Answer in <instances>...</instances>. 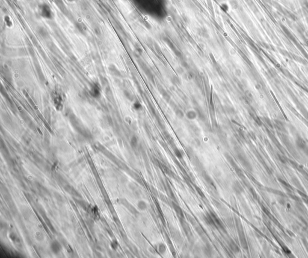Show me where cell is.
<instances>
[{
  "label": "cell",
  "mask_w": 308,
  "mask_h": 258,
  "mask_svg": "<svg viewBox=\"0 0 308 258\" xmlns=\"http://www.w3.org/2000/svg\"><path fill=\"white\" fill-rule=\"evenodd\" d=\"M232 188L233 191L236 194H241L243 191V189L241 187L240 183L237 181H235L232 185Z\"/></svg>",
  "instance_id": "cell-7"
},
{
  "label": "cell",
  "mask_w": 308,
  "mask_h": 258,
  "mask_svg": "<svg viewBox=\"0 0 308 258\" xmlns=\"http://www.w3.org/2000/svg\"><path fill=\"white\" fill-rule=\"evenodd\" d=\"M68 3H75L77 1H78V0H66Z\"/></svg>",
  "instance_id": "cell-16"
},
{
  "label": "cell",
  "mask_w": 308,
  "mask_h": 258,
  "mask_svg": "<svg viewBox=\"0 0 308 258\" xmlns=\"http://www.w3.org/2000/svg\"><path fill=\"white\" fill-rule=\"evenodd\" d=\"M137 139L136 137H133L131 140V145L132 146H136L137 145Z\"/></svg>",
  "instance_id": "cell-15"
},
{
  "label": "cell",
  "mask_w": 308,
  "mask_h": 258,
  "mask_svg": "<svg viewBox=\"0 0 308 258\" xmlns=\"http://www.w3.org/2000/svg\"><path fill=\"white\" fill-rule=\"evenodd\" d=\"M179 219H180L181 224V226H182L183 229L184 231L187 238L189 239V240L190 241H191L192 239H193V233L191 232V229H190L189 224L185 220L184 218H179Z\"/></svg>",
  "instance_id": "cell-2"
},
{
  "label": "cell",
  "mask_w": 308,
  "mask_h": 258,
  "mask_svg": "<svg viewBox=\"0 0 308 258\" xmlns=\"http://www.w3.org/2000/svg\"><path fill=\"white\" fill-rule=\"evenodd\" d=\"M120 200V203L127 208L132 214H134L135 215H138V214H139L138 213V211H137V209L134 206H132L130 202H128L126 199H121Z\"/></svg>",
  "instance_id": "cell-3"
},
{
  "label": "cell",
  "mask_w": 308,
  "mask_h": 258,
  "mask_svg": "<svg viewBox=\"0 0 308 258\" xmlns=\"http://www.w3.org/2000/svg\"><path fill=\"white\" fill-rule=\"evenodd\" d=\"M157 251H158V253L160 255H164L166 253V251H167V248H166V245L163 243H160L158 245V249H157Z\"/></svg>",
  "instance_id": "cell-9"
},
{
  "label": "cell",
  "mask_w": 308,
  "mask_h": 258,
  "mask_svg": "<svg viewBox=\"0 0 308 258\" xmlns=\"http://www.w3.org/2000/svg\"><path fill=\"white\" fill-rule=\"evenodd\" d=\"M196 190H197V191L198 192V194H199V195H200L201 197H205V196L204 195V194H203V191H202L200 188H199V187H196Z\"/></svg>",
  "instance_id": "cell-14"
},
{
  "label": "cell",
  "mask_w": 308,
  "mask_h": 258,
  "mask_svg": "<svg viewBox=\"0 0 308 258\" xmlns=\"http://www.w3.org/2000/svg\"><path fill=\"white\" fill-rule=\"evenodd\" d=\"M37 12L40 18L45 21H52L55 16L53 8L46 2H42L38 5Z\"/></svg>",
  "instance_id": "cell-1"
},
{
  "label": "cell",
  "mask_w": 308,
  "mask_h": 258,
  "mask_svg": "<svg viewBox=\"0 0 308 258\" xmlns=\"http://www.w3.org/2000/svg\"><path fill=\"white\" fill-rule=\"evenodd\" d=\"M203 177L204 179L205 180V181H206V182H207L208 184H209L210 186H211V187H212V186H214V183H213V180L211 179V178H210V176H209V175H207V173H204L203 174Z\"/></svg>",
  "instance_id": "cell-12"
},
{
  "label": "cell",
  "mask_w": 308,
  "mask_h": 258,
  "mask_svg": "<svg viewBox=\"0 0 308 258\" xmlns=\"http://www.w3.org/2000/svg\"><path fill=\"white\" fill-rule=\"evenodd\" d=\"M50 249L54 254L57 255L61 251L62 249V246L61 244L57 241H54L51 243L50 245Z\"/></svg>",
  "instance_id": "cell-4"
},
{
  "label": "cell",
  "mask_w": 308,
  "mask_h": 258,
  "mask_svg": "<svg viewBox=\"0 0 308 258\" xmlns=\"http://www.w3.org/2000/svg\"><path fill=\"white\" fill-rule=\"evenodd\" d=\"M172 236L174 241H176L177 243H180L182 241V238H181V235L180 233L177 231H174L172 232Z\"/></svg>",
  "instance_id": "cell-11"
},
{
  "label": "cell",
  "mask_w": 308,
  "mask_h": 258,
  "mask_svg": "<svg viewBox=\"0 0 308 258\" xmlns=\"http://www.w3.org/2000/svg\"><path fill=\"white\" fill-rule=\"evenodd\" d=\"M172 205H173V208L174 210V211L176 212L177 215L178 216V217L179 218H184V214L183 211L182 210V209L181 208V207L174 203H173Z\"/></svg>",
  "instance_id": "cell-8"
},
{
  "label": "cell",
  "mask_w": 308,
  "mask_h": 258,
  "mask_svg": "<svg viewBox=\"0 0 308 258\" xmlns=\"http://www.w3.org/2000/svg\"><path fill=\"white\" fill-rule=\"evenodd\" d=\"M229 247H230V249L232 250V251H234V253H238V252L239 251V248L237 246V245L235 244L232 240H229Z\"/></svg>",
  "instance_id": "cell-10"
},
{
  "label": "cell",
  "mask_w": 308,
  "mask_h": 258,
  "mask_svg": "<svg viewBox=\"0 0 308 258\" xmlns=\"http://www.w3.org/2000/svg\"><path fill=\"white\" fill-rule=\"evenodd\" d=\"M4 22L5 24L9 27H11L13 25V21L10 19V16H5L4 17Z\"/></svg>",
  "instance_id": "cell-13"
},
{
  "label": "cell",
  "mask_w": 308,
  "mask_h": 258,
  "mask_svg": "<svg viewBox=\"0 0 308 258\" xmlns=\"http://www.w3.org/2000/svg\"><path fill=\"white\" fill-rule=\"evenodd\" d=\"M137 208L140 211H144L148 209V205L146 201L140 200L137 203Z\"/></svg>",
  "instance_id": "cell-6"
},
{
  "label": "cell",
  "mask_w": 308,
  "mask_h": 258,
  "mask_svg": "<svg viewBox=\"0 0 308 258\" xmlns=\"http://www.w3.org/2000/svg\"><path fill=\"white\" fill-rule=\"evenodd\" d=\"M211 216H212L213 220L214 221L215 227H219V229H223V230L225 228H224V226H223V224L221 222V221L218 217H217L216 215H215L213 212H211Z\"/></svg>",
  "instance_id": "cell-5"
}]
</instances>
